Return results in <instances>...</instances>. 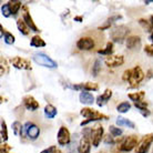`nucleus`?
<instances>
[{"label":"nucleus","instance_id":"1","mask_svg":"<svg viewBox=\"0 0 153 153\" xmlns=\"http://www.w3.org/2000/svg\"><path fill=\"white\" fill-rule=\"evenodd\" d=\"M80 114L84 118H87L88 120H85V121H82L81 122V126H83L85 124H88L89 122H92V121H98V120H107L108 117L107 115L102 114V113H99V112H97L96 110H93V109H90V108H83L82 110L80 111Z\"/></svg>","mask_w":153,"mask_h":153},{"label":"nucleus","instance_id":"2","mask_svg":"<svg viewBox=\"0 0 153 153\" xmlns=\"http://www.w3.org/2000/svg\"><path fill=\"white\" fill-rule=\"evenodd\" d=\"M33 61L39 65L46 67V68H50V69H54L57 68V62L53 61L52 59L45 53H36L33 54Z\"/></svg>","mask_w":153,"mask_h":153},{"label":"nucleus","instance_id":"3","mask_svg":"<svg viewBox=\"0 0 153 153\" xmlns=\"http://www.w3.org/2000/svg\"><path fill=\"white\" fill-rule=\"evenodd\" d=\"M129 33V29L126 27V26H118V27H114L111 30V33H110V37L114 42H123L124 39H128L126 36Z\"/></svg>","mask_w":153,"mask_h":153},{"label":"nucleus","instance_id":"4","mask_svg":"<svg viewBox=\"0 0 153 153\" xmlns=\"http://www.w3.org/2000/svg\"><path fill=\"white\" fill-rule=\"evenodd\" d=\"M153 143V133L146 134L135 148V153H148Z\"/></svg>","mask_w":153,"mask_h":153},{"label":"nucleus","instance_id":"5","mask_svg":"<svg viewBox=\"0 0 153 153\" xmlns=\"http://www.w3.org/2000/svg\"><path fill=\"white\" fill-rule=\"evenodd\" d=\"M131 70H132V73H131V78L129 82H130L131 88H134L144 79V72L142 71L140 67H134L133 69Z\"/></svg>","mask_w":153,"mask_h":153},{"label":"nucleus","instance_id":"6","mask_svg":"<svg viewBox=\"0 0 153 153\" xmlns=\"http://www.w3.org/2000/svg\"><path fill=\"white\" fill-rule=\"evenodd\" d=\"M138 143V137L137 135H130V137L124 139V141L121 143L120 150L123 152H129L131 150H133L134 148H137Z\"/></svg>","mask_w":153,"mask_h":153},{"label":"nucleus","instance_id":"7","mask_svg":"<svg viewBox=\"0 0 153 153\" xmlns=\"http://www.w3.org/2000/svg\"><path fill=\"white\" fill-rule=\"evenodd\" d=\"M76 48L80 50H84V51H88L94 48V41L93 39L90 37H83L80 38L76 41Z\"/></svg>","mask_w":153,"mask_h":153},{"label":"nucleus","instance_id":"8","mask_svg":"<svg viewBox=\"0 0 153 153\" xmlns=\"http://www.w3.org/2000/svg\"><path fill=\"white\" fill-rule=\"evenodd\" d=\"M58 143L60 146H67L70 142V132L65 126H61L57 134Z\"/></svg>","mask_w":153,"mask_h":153},{"label":"nucleus","instance_id":"9","mask_svg":"<svg viewBox=\"0 0 153 153\" xmlns=\"http://www.w3.org/2000/svg\"><path fill=\"white\" fill-rule=\"evenodd\" d=\"M25 130H26V134L27 137L31 140H36L38 139L39 134H40V129L38 126L33 124L32 122H27L25 126Z\"/></svg>","mask_w":153,"mask_h":153},{"label":"nucleus","instance_id":"10","mask_svg":"<svg viewBox=\"0 0 153 153\" xmlns=\"http://www.w3.org/2000/svg\"><path fill=\"white\" fill-rule=\"evenodd\" d=\"M12 65L17 68V69H22V70H31L32 67H31V63L28 61L27 59H23V58L20 57H15L11 60Z\"/></svg>","mask_w":153,"mask_h":153},{"label":"nucleus","instance_id":"11","mask_svg":"<svg viewBox=\"0 0 153 153\" xmlns=\"http://www.w3.org/2000/svg\"><path fill=\"white\" fill-rule=\"evenodd\" d=\"M105 65L110 68H115V67H120L123 65L124 62V58L123 56H109L105 59Z\"/></svg>","mask_w":153,"mask_h":153},{"label":"nucleus","instance_id":"12","mask_svg":"<svg viewBox=\"0 0 153 153\" xmlns=\"http://www.w3.org/2000/svg\"><path fill=\"white\" fill-rule=\"evenodd\" d=\"M23 105L26 107L27 110H30V111H36L39 109V103L38 101L33 98L32 96H26L23 97Z\"/></svg>","mask_w":153,"mask_h":153},{"label":"nucleus","instance_id":"13","mask_svg":"<svg viewBox=\"0 0 153 153\" xmlns=\"http://www.w3.org/2000/svg\"><path fill=\"white\" fill-rule=\"evenodd\" d=\"M90 148H91L90 138L87 134H83L82 139L80 140L79 146H78V151H79V153H90Z\"/></svg>","mask_w":153,"mask_h":153},{"label":"nucleus","instance_id":"14","mask_svg":"<svg viewBox=\"0 0 153 153\" xmlns=\"http://www.w3.org/2000/svg\"><path fill=\"white\" fill-rule=\"evenodd\" d=\"M74 90H82V91H97L99 89V85L94 82H85V83L76 84V85H72L71 87Z\"/></svg>","mask_w":153,"mask_h":153},{"label":"nucleus","instance_id":"15","mask_svg":"<svg viewBox=\"0 0 153 153\" xmlns=\"http://www.w3.org/2000/svg\"><path fill=\"white\" fill-rule=\"evenodd\" d=\"M92 144L93 146H98L100 144V142L103 138V128L102 126H96V130L93 131V133H92Z\"/></svg>","mask_w":153,"mask_h":153},{"label":"nucleus","instance_id":"16","mask_svg":"<svg viewBox=\"0 0 153 153\" xmlns=\"http://www.w3.org/2000/svg\"><path fill=\"white\" fill-rule=\"evenodd\" d=\"M25 9V11L22 12V19L25 20V22L27 23V26L29 28H30V30L35 31V32H38V31H40L38 29V27L35 25V22H33V20H32V17L30 16V13H29V11L27 10V8L25 7L23 8Z\"/></svg>","mask_w":153,"mask_h":153},{"label":"nucleus","instance_id":"17","mask_svg":"<svg viewBox=\"0 0 153 153\" xmlns=\"http://www.w3.org/2000/svg\"><path fill=\"white\" fill-rule=\"evenodd\" d=\"M111 97H112V91L110 90V89H107L101 96H99L98 98H97V104H98L99 107H103L104 104L110 100Z\"/></svg>","mask_w":153,"mask_h":153},{"label":"nucleus","instance_id":"18","mask_svg":"<svg viewBox=\"0 0 153 153\" xmlns=\"http://www.w3.org/2000/svg\"><path fill=\"white\" fill-rule=\"evenodd\" d=\"M126 43L128 49H135L141 45V38L138 36H130L128 37Z\"/></svg>","mask_w":153,"mask_h":153},{"label":"nucleus","instance_id":"19","mask_svg":"<svg viewBox=\"0 0 153 153\" xmlns=\"http://www.w3.org/2000/svg\"><path fill=\"white\" fill-rule=\"evenodd\" d=\"M79 99H80V102L83 104H92L94 102V98L92 96L90 92L88 91H82L79 96Z\"/></svg>","mask_w":153,"mask_h":153},{"label":"nucleus","instance_id":"20","mask_svg":"<svg viewBox=\"0 0 153 153\" xmlns=\"http://www.w3.org/2000/svg\"><path fill=\"white\" fill-rule=\"evenodd\" d=\"M139 23L142 26V28L144 29L148 32H152L153 30V16L150 17V21L146 19H140L139 20Z\"/></svg>","mask_w":153,"mask_h":153},{"label":"nucleus","instance_id":"21","mask_svg":"<svg viewBox=\"0 0 153 153\" xmlns=\"http://www.w3.org/2000/svg\"><path fill=\"white\" fill-rule=\"evenodd\" d=\"M17 27H18V29H19V31L22 33V35L27 36L29 35V32H30V28L27 26V23L25 22V20L23 19H18L17 20Z\"/></svg>","mask_w":153,"mask_h":153},{"label":"nucleus","instance_id":"22","mask_svg":"<svg viewBox=\"0 0 153 153\" xmlns=\"http://www.w3.org/2000/svg\"><path fill=\"white\" fill-rule=\"evenodd\" d=\"M45 114L48 119H53L57 115V109L52 104H47L45 108Z\"/></svg>","mask_w":153,"mask_h":153},{"label":"nucleus","instance_id":"23","mask_svg":"<svg viewBox=\"0 0 153 153\" xmlns=\"http://www.w3.org/2000/svg\"><path fill=\"white\" fill-rule=\"evenodd\" d=\"M117 124H118L119 126H129V128H131V129H134L135 128V124H134L132 121H130V120H128V119L126 118H122V117H119L118 120H117Z\"/></svg>","mask_w":153,"mask_h":153},{"label":"nucleus","instance_id":"24","mask_svg":"<svg viewBox=\"0 0 153 153\" xmlns=\"http://www.w3.org/2000/svg\"><path fill=\"white\" fill-rule=\"evenodd\" d=\"M30 45L32 47H36V48H40V47H46V42L43 41V39L39 36H35L32 37L30 41Z\"/></svg>","mask_w":153,"mask_h":153},{"label":"nucleus","instance_id":"25","mask_svg":"<svg viewBox=\"0 0 153 153\" xmlns=\"http://www.w3.org/2000/svg\"><path fill=\"white\" fill-rule=\"evenodd\" d=\"M9 7H10V10H11V15L16 16L20 10V8H21V1H18V0L10 1L9 2Z\"/></svg>","mask_w":153,"mask_h":153},{"label":"nucleus","instance_id":"26","mask_svg":"<svg viewBox=\"0 0 153 153\" xmlns=\"http://www.w3.org/2000/svg\"><path fill=\"white\" fill-rule=\"evenodd\" d=\"M129 99L132 100L133 102H139V101H144V92L143 91H139V92H134V93H130L129 94Z\"/></svg>","mask_w":153,"mask_h":153},{"label":"nucleus","instance_id":"27","mask_svg":"<svg viewBox=\"0 0 153 153\" xmlns=\"http://www.w3.org/2000/svg\"><path fill=\"white\" fill-rule=\"evenodd\" d=\"M112 51H113V43L112 42H108L104 49L98 50V53L103 54V56H111Z\"/></svg>","mask_w":153,"mask_h":153},{"label":"nucleus","instance_id":"28","mask_svg":"<svg viewBox=\"0 0 153 153\" xmlns=\"http://www.w3.org/2000/svg\"><path fill=\"white\" fill-rule=\"evenodd\" d=\"M12 130H13V133L17 137H19V135L22 134V124L19 121H15V122L12 123Z\"/></svg>","mask_w":153,"mask_h":153},{"label":"nucleus","instance_id":"29","mask_svg":"<svg viewBox=\"0 0 153 153\" xmlns=\"http://www.w3.org/2000/svg\"><path fill=\"white\" fill-rule=\"evenodd\" d=\"M130 108H131V104L129 102H122V103H120L117 107V110L120 113H126V112L130 110Z\"/></svg>","mask_w":153,"mask_h":153},{"label":"nucleus","instance_id":"30","mask_svg":"<svg viewBox=\"0 0 153 153\" xmlns=\"http://www.w3.org/2000/svg\"><path fill=\"white\" fill-rule=\"evenodd\" d=\"M100 70H101V61H100L99 59H97L96 62H94V65L92 67V74L94 76H97L99 74Z\"/></svg>","mask_w":153,"mask_h":153},{"label":"nucleus","instance_id":"31","mask_svg":"<svg viewBox=\"0 0 153 153\" xmlns=\"http://www.w3.org/2000/svg\"><path fill=\"white\" fill-rule=\"evenodd\" d=\"M1 139L4 141H7L8 140V132H7V124L4 120L1 121Z\"/></svg>","mask_w":153,"mask_h":153},{"label":"nucleus","instance_id":"32","mask_svg":"<svg viewBox=\"0 0 153 153\" xmlns=\"http://www.w3.org/2000/svg\"><path fill=\"white\" fill-rule=\"evenodd\" d=\"M1 13H2V16L6 17V18H8V17H10V16H11V10H10L9 4H6L1 7Z\"/></svg>","mask_w":153,"mask_h":153},{"label":"nucleus","instance_id":"33","mask_svg":"<svg viewBox=\"0 0 153 153\" xmlns=\"http://www.w3.org/2000/svg\"><path fill=\"white\" fill-rule=\"evenodd\" d=\"M4 40L7 45H13V43H15V37H13V35H11L10 32H6V33H4Z\"/></svg>","mask_w":153,"mask_h":153},{"label":"nucleus","instance_id":"34","mask_svg":"<svg viewBox=\"0 0 153 153\" xmlns=\"http://www.w3.org/2000/svg\"><path fill=\"white\" fill-rule=\"evenodd\" d=\"M109 131H110V133H111L112 137H119V135L122 134V130L119 129V128H115L114 126H110V128H109Z\"/></svg>","mask_w":153,"mask_h":153},{"label":"nucleus","instance_id":"35","mask_svg":"<svg viewBox=\"0 0 153 153\" xmlns=\"http://www.w3.org/2000/svg\"><path fill=\"white\" fill-rule=\"evenodd\" d=\"M134 105H135V108H138L139 111H141V110H146V108H148V103H146V101H139V102H134Z\"/></svg>","mask_w":153,"mask_h":153},{"label":"nucleus","instance_id":"36","mask_svg":"<svg viewBox=\"0 0 153 153\" xmlns=\"http://www.w3.org/2000/svg\"><path fill=\"white\" fill-rule=\"evenodd\" d=\"M131 73H132V70H131V69L126 70V71L123 72V76H122V79H123V80H124V81H130Z\"/></svg>","mask_w":153,"mask_h":153},{"label":"nucleus","instance_id":"37","mask_svg":"<svg viewBox=\"0 0 153 153\" xmlns=\"http://www.w3.org/2000/svg\"><path fill=\"white\" fill-rule=\"evenodd\" d=\"M144 51H146V53L148 54V56L153 57V43L152 45H149V46H146Z\"/></svg>","mask_w":153,"mask_h":153},{"label":"nucleus","instance_id":"38","mask_svg":"<svg viewBox=\"0 0 153 153\" xmlns=\"http://www.w3.org/2000/svg\"><path fill=\"white\" fill-rule=\"evenodd\" d=\"M10 150V146L8 144H2L1 146V150H0V153H9L8 151Z\"/></svg>","mask_w":153,"mask_h":153},{"label":"nucleus","instance_id":"39","mask_svg":"<svg viewBox=\"0 0 153 153\" xmlns=\"http://www.w3.org/2000/svg\"><path fill=\"white\" fill-rule=\"evenodd\" d=\"M50 150V153H62L61 150L57 149V146H51V148H49Z\"/></svg>","mask_w":153,"mask_h":153},{"label":"nucleus","instance_id":"40","mask_svg":"<svg viewBox=\"0 0 153 153\" xmlns=\"http://www.w3.org/2000/svg\"><path fill=\"white\" fill-rule=\"evenodd\" d=\"M113 137H110V135H107V138L104 139V142L105 143H110V144H112V143H114V141H113Z\"/></svg>","mask_w":153,"mask_h":153},{"label":"nucleus","instance_id":"41","mask_svg":"<svg viewBox=\"0 0 153 153\" xmlns=\"http://www.w3.org/2000/svg\"><path fill=\"white\" fill-rule=\"evenodd\" d=\"M40 153H50V150L49 149H46V150H43V151H41Z\"/></svg>","mask_w":153,"mask_h":153},{"label":"nucleus","instance_id":"42","mask_svg":"<svg viewBox=\"0 0 153 153\" xmlns=\"http://www.w3.org/2000/svg\"><path fill=\"white\" fill-rule=\"evenodd\" d=\"M150 40L153 41V30H152V32H151V35H150Z\"/></svg>","mask_w":153,"mask_h":153},{"label":"nucleus","instance_id":"43","mask_svg":"<svg viewBox=\"0 0 153 153\" xmlns=\"http://www.w3.org/2000/svg\"><path fill=\"white\" fill-rule=\"evenodd\" d=\"M150 2H153V0H146V1H144V4H149Z\"/></svg>","mask_w":153,"mask_h":153},{"label":"nucleus","instance_id":"44","mask_svg":"<svg viewBox=\"0 0 153 153\" xmlns=\"http://www.w3.org/2000/svg\"><path fill=\"white\" fill-rule=\"evenodd\" d=\"M76 20H78V21H81V20H82V18H81V17H76Z\"/></svg>","mask_w":153,"mask_h":153}]
</instances>
